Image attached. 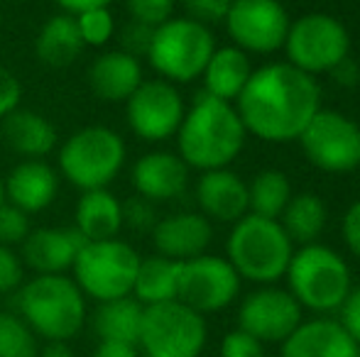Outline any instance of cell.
<instances>
[{"instance_id": "obj_44", "label": "cell", "mask_w": 360, "mask_h": 357, "mask_svg": "<svg viewBox=\"0 0 360 357\" xmlns=\"http://www.w3.org/2000/svg\"><path fill=\"white\" fill-rule=\"evenodd\" d=\"M94 357H138V345L113 343V340H101L94 350Z\"/></svg>"}, {"instance_id": "obj_35", "label": "cell", "mask_w": 360, "mask_h": 357, "mask_svg": "<svg viewBox=\"0 0 360 357\" xmlns=\"http://www.w3.org/2000/svg\"><path fill=\"white\" fill-rule=\"evenodd\" d=\"M231 3L233 0H181L186 18L206 25V27L214 22H223L228 10H231Z\"/></svg>"}, {"instance_id": "obj_41", "label": "cell", "mask_w": 360, "mask_h": 357, "mask_svg": "<svg viewBox=\"0 0 360 357\" xmlns=\"http://www.w3.org/2000/svg\"><path fill=\"white\" fill-rule=\"evenodd\" d=\"M341 321L338 323L346 328V333L351 335L360 348V286L351 289V294L346 296V301L341 304Z\"/></svg>"}, {"instance_id": "obj_18", "label": "cell", "mask_w": 360, "mask_h": 357, "mask_svg": "<svg viewBox=\"0 0 360 357\" xmlns=\"http://www.w3.org/2000/svg\"><path fill=\"white\" fill-rule=\"evenodd\" d=\"M130 181L138 196L152 201H172L184 194L189 184V167L174 152H147L133 164Z\"/></svg>"}, {"instance_id": "obj_25", "label": "cell", "mask_w": 360, "mask_h": 357, "mask_svg": "<svg viewBox=\"0 0 360 357\" xmlns=\"http://www.w3.org/2000/svg\"><path fill=\"white\" fill-rule=\"evenodd\" d=\"M250 76L252 64L248 59V54L238 47H216L204 74H201L206 93L218 100H226V103H233L240 95V90L245 88Z\"/></svg>"}, {"instance_id": "obj_4", "label": "cell", "mask_w": 360, "mask_h": 357, "mask_svg": "<svg viewBox=\"0 0 360 357\" xmlns=\"http://www.w3.org/2000/svg\"><path fill=\"white\" fill-rule=\"evenodd\" d=\"M226 252V260L233 264L240 279L255 281V284H272L287 274L294 255V243L289 240L280 220L245 213L233 225Z\"/></svg>"}, {"instance_id": "obj_12", "label": "cell", "mask_w": 360, "mask_h": 357, "mask_svg": "<svg viewBox=\"0 0 360 357\" xmlns=\"http://www.w3.org/2000/svg\"><path fill=\"white\" fill-rule=\"evenodd\" d=\"M223 22L233 47L245 54H272L285 47L292 20L280 0H233Z\"/></svg>"}, {"instance_id": "obj_27", "label": "cell", "mask_w": 360, "mask_h": 357, "mask_svg": "<svg viewBox=\"0 0 360 357\" xmlns=\"http://www.w3.org/2000/svg\"><path fill=\"white\" fill-rule=\"evenodd\" d=\"M34 52H37L39 62L47 67L62 69L74 64L79 54L84 52V42H81L74 15L59 13L49 18L34 39Z\"/></svg>"}, {"instance_id": "obj_28", "label": "cell", "mask_w": 360, "mask_h": 357, "mask_svg": "<svg viewBox=\"0 0 360 357\" xmlns=\"http://www.w3.org/2000/svg\"><path fill=\"white\" fill-rule=\"evenodd\" d=\"M179 271L181 262L162 257V255H152V257L140 260V267L133 284V299H138L143 306L176 301V294H179Z\"/></svg>"}, {"instance_id": "obj_16", "label": "cell", "mask_w": 360, "mask_h": 357, "mask_svg": "<svg viewBox=\"0 0 360 357\" xmlns=\"http://www.w3.org/2000/svg\"><path fill=\"white\" fill-rule=\"evenodd\" d=\"M214 238L211 220L201 213H174L157 220L152 228V243L157 255L174 262H186L206 255Z\"/></svg>"}, {"instance_id": "obj_24", "label": "cell", "mask_w": 360, "mask_h": 357, "mask_svg": "<svg viewBox=\"0 0 360 357\" xmlns=\"http://www.w3.org/2000/svg\"><path fill=\"white\" fill-rule=\"evenodd\" d=\"M74 228L84 235L86 243L118 238L123 228V203L108 189L81 191L76 201Z\"/></svg>"}, {"instance_id": "obj_34", "label": "cell", "mask_w": 360, "mask_h": 357, "mask_svg": "<svg viewBox=\"0 0 360 357\" xmlns=\"http://www.w3.org/2000/svg\"><path fill=\"white\" fill-rule=\"evenodd\" d=\"M30 230H32L30 228V215L5 201L0 206V245H8V248L22 245Z\"/></svg>"}, {"instance_id": "obj_21", "label": "cell", "mask_w": 360, "mask_h": 357, "mask_svg": "<svg viewBox=\"0 0 360 357\" xmlns=\"http://www.w3.org/2000/svg\"><path fill=\"white\" fill-rule=\"evenodd\" d=\"M280 357H358V343L338 321H302L282 343Z\"/></svg>"}, {"instance_id": "obj_40", "label": "cell", "mask_w": 360, "mask_h": 357, "mask_svg": "<svg viewBox=\"0 0 360 357\" xmlns=\"http://www.w3.org/2000/svg\"><path fill=\"white\" fill-rule=\"evenodd\" d=\"M152 32H155V27H147V25H140V22H130L128 27L123 29V34H120L123 52L133 54L135 59L147 57V49H150V42H152Z\"/></svg>"}, {"instance_id": "obj_26", "label": "cell", "mask_w": 360, "mask_h": 357, "mask_svg": "<svg viewBox=\"0 0 360 357\" xmlns=\"http://www.w3.org/2000/svg\"><path fill=\"white\" fill-rule=\"evenodd\" d=\"M143 314L145 306L133 296L123 299L101 301L98 309L91 316V325L98 340H113V343H140V330H143Z\"/></svg>"}, {"instance_id": "obj_47", "label": "cell", "mask_w": 360, "mask_h": 357, "mask_svg": "<svg viewBox=\"0 0 360 357\" xmlns=\"http://www.w3.org/2000/svg\"><path fill=\"white\" fill-rule=\"evenodd\" d=\"M5 203V184H3V177H0V206Z\"/></svg>"}, {"instance_id": "obj_32", "label": "cell", "mask_w": 360, "mask_h": 357, "mask_svg": "<svg viewBox=\"0 0 360 357\" xmlns=\"http://www.w3.org/2000/svg\"><path fill=\"white\" fill-rule=\"evenodd\" d=\"M84 47H105L115 37V20L110 8H91L74 15Z\"/></svg>"}, {"instance_id": "obj_7", "label": "cell", "mask_w": 360, "mask_h": 357, "mask_svg": "<svg viewBox=\"0 0 360 357\" xmlns=\"http://www.w3.org/2000/svg\"><path fill=\"white\" fill-rule=\"evenodd\" d=\"M125 164V142L103 125L81 128L59 149V172L79 191L108 189Z\"/></svg>"}, {"instance_id": "obj_9", "label": "cell", "mask_w": 360, "mask_h": 357, "mask_svg": "<svg viewBox=\"0 0 360 357\" xmlns=\"http://www.w3.org/2000/svg\"><path fill=\"white\" fill-rule=\"evenodd\" d=\"M285 52L287 64L299 72L309 76L328 74L351 54V34L346 25L333 15L309 13L289 25Z\"/></svg>"}, {"instance_id": "obj_3", "label": "cell", "mask_w": 360, "mask_h": 357, "mask_svg": "<svg viewBox=\"0 0 360 357\" xmlns=\"http://www.w3.org/2000/svg\"><path fill=\"white\" fill-rule=\"evenodd\" d=\"M18 316L44 340H72L86 323V296L67 274H37L20 286Z\"/></svg>"}, {"instance_id": "obj_15", "label": "cell", "mask_w": 360, "mask_h": 357, "mask_svg": "<svg viewBox=\"0 0 360 357\" xmlns=\"http://www.w3.org/2000/svg\"><path fill=\"white\" fill-rule=\"evenodd\" d=\"M302 306L287 289L262 286L243 299L238 309V328L265 343H285L302 325Z\"/></svg>"}, {"instance_id": "obj_8", "label": "cell", "mask_w": 360, "mask_h": 357, "mask_svg": "<svg viewBox=\"0 0 360 357\" xmlns=\"http://www.w3.org/2000/svg\"><path fill=\"white\" fill-rule=\"evenodd\" d=\"M140 260L143 257L135 252L133 245L120 238L86 243L76 255L72 279L81 289V294L96 299L98 304L133 296Z\"/></svg>"}, {"instance_id": "obj_20", "label": "cell", "mask_w": 360, "mask_h": 357, "mask_svg": "<svg viewBox=\"0 0 360 357\" xmlns=\"http://www.w3.org/2000/svg\"><path fill=\"white\" fill-rule=\"evenodd\" d=\"M194 194L201 215L209 220L238 223L248 213V184L228 167L201 172Z\"/></svg>"}, {"instance_id": "obj_29", "label": "cell", "mask_w": 360, "mask_h": 357, "mask_svg": "<svg viewBox=\"0 0 360 357\" xmlns=\"http://www.w3.org/2000/svg\"><path fill=\"white\" fill-rule=\"evenodd\" d=\"M328 218V208L316 194H297L289 198L287 208L280 215V225L285 228L292 243L311 245L323 233Z\"/></svg>"}, {"instance_id": "obj_23", "label": "cell", "mask_w": 360, "mask_h": 357, "mask_svg": "<svg viewBox=\"0 0 360 357\" xmlns=\"http://www.w3.org/2000/svg\"><path fill=\"white\" fill-rule=\"evenodd\" d=\"M3 142L22 159H44L57 149V128L44 115L30 108H18L3 118L0 125Z\"/></svg>"}, {"instance_id": "obj_37", "label": "cell", "mask_w": 360, "mask_h": 357, "mask_svg": "<svg viewBox=\"0 0 360 357\" xmlns=\"http://www.w3.org/2000/svg\"><path fill=\"white\" fill-rule=\"evenodd\" d=\"M25 279V264L20 255L8 245H0V294L20 289Z\"/></svg>"}, {"instance_id": "obj_17", "label": "cell", "mask_w": 360, "mask_h": 357, "mask_svg": "<svg viewBox=\"0 0 360 357\" xmlns=\"http://www.w3.org/2000/svg\"><path fill=\"white\" fill-rule=\"evenodd\" d=\"M86 245L84 235L74 228L30 230L22 243V264L37 274H64L74 267L76 255Z\"/></svg>"}, {"instance_id": "obj_1", "label": "cell", "mask_w": 360, "mask_h": 357, "mask_svg": "<svg viewBox=\"0 0 360 357\" xmlns=\"http://www.w3.org/2000/svg\"><path fill=\"white\" fill-rule=\"evenodd\" d=\"M236 110L248 135L265 142H294L321 110L316 76L287 62L267 64L252 72L236 98Z\"/></svg>"}, {"instance_id": "obj_22", "label": "cell", "mask_w": 360, "mask_h": 357, "mask_svg": "<svg viewBox=\"0 0 360 357\" xmlns=\"http://www.w3.org/2000/svg\"><path fill=\"white\" fill-rule=\"evenodd\" d=\"M143 81L145 76L140 59H135L133 54L123 52V49L101 54L89 69L91 90L108 103H125Z\"/></svg>"}, {"instance_id": "obj_43", "label": "cell", "mask_w": 360, "mask_h": 357, "mask_svg": "<svg viewBox=\"0 0 360 357\" xmlns=\"http://www.w3.org/2000/svg\"><path fill=\"white\" fill-rule=\"evenodd\" d=\"M328 74H331L333 81L343 88H353L360 83V64L351 57V54H348L346 59H341V62H338Z\"/></svg>"}, {"instance_id": "obj_10", "label": "cell", "mask_w": 360, "mask_h": 357, "mask_svg": "<svg viewBox=\"0 0 360 357\" xmlns=\"http://www.w3.org/2000/svg\"><path fill=\"white\" fill-rule=\"evenodd\" d=\"M206 345V321L181 301L145 306L140 343L147 357H199Z\"/></svg>"}, {"instance_id": "obj_33", "label": "cell", "mask_w": 360, "mask_h": 357, "mask_svg": "<svg viewBox=\"0 0 360 357\" xmlns=\"http://www.w3.org/2000/svg\"><path fill=\"white\" fill-rule=\"evenodd\" d=\"M176 0H125L133 22L147 25V27H160L169 18H174Z\"/></svg>"}, {"instance_id": "obj_5", "label": "cell", "mask_w": 360, "mask_h": 357, "mask_svg": "<svg viewBox=\"0 0 360 357\" xmlns=\"http://www.w3.org/2000/svg\"><path fill=\"white\" fill-rule=\"evenodd\" d=\"M289 294L314 314L338 311L351 294V269L336 250L326 245H302L287 267Z\"/></svg>"}, {"instance_id": "obj_11", "label": "cell", "mask_w": 360, "mask_h": 357, "mask_svg": "<svg viewBox=\"0 0 360 357\" xmlns=\"http://www.w3.org/2000/svg\"><path fill=\"white\" fill-rule=\"evenodd\" d=\"M299 144L309 162L326 174H348L360 167V125L338 110H319Z\"/></svg>"}, {"instance_id": "obj_6", "label": "cell", "mask_w": 360, "mask_h": 357, "mask_svg": "<svg viewBox=\"0 0 360 357\" xmlns=\"http://www.w3.org/2000/svg\"><path fill=\"white\" fill-rule=\"evenodd\" d=\"M216 39L211 29L189 18H169L155 27L147 49L152 69L169 83H189L204 74Z\"/></svg>"}, {"instance_id": "obj_36", "label": "cell", "mask_w": 360, "mask_h": 357, "mask_svg": "<svg viewBox=\"0 0 360 357\" xmlns=\"http://www.w3.org/2000/svg\"><path fill=\"white\" fill-rule=\"evenodd\" d=\"M218 357H265V345L238 328L221 340Z\"/></svg>"}, {"instance_id": "obj_30", "label": "cell", "mask_w": 360, "mask_h": 357, "mask_svg": "<svg viewBox=\"0 0 360 357\" xmlns=\"http://www.w3.org/2000/svg\"><path fill=\"white\" fill-rule=\"evenodd\" d=\"M292 198V184L280 169H265L248 186V210L260 218L280 220Z\"/></svg>"}, {"instance_id": "obj_48", "label": "cell", "mask_w": 360, "mask_h": 357, "mask_svg": "<svg viewBox=\"0 0 360 357\" xmlns=\"http://www.w3.org/2000/svg\"><path fill=\"white\" fill-rule=\"evenodd\" d=\"M358 357H360V348H358Z\"/></svg>"}, {"instance_id": "obj_46", "label": "cell", "mask_w": 360, "mask_h": 357, "mask_svg": "<svg viewBox=\"0 0 360 357\" xmlns=\"http://www.w3.org/2000/svg\"><path fill=\"white\" fill-rule=\"evenodd\" d=\"M39 357H72V350H69V345L62 343V340H52V343L44 345Z\"/></svg>"}, {"instance_id": "obj_31", "label": "cell", "mask_w": 360, "mask_h": 357, "mask_svg": "<svg viewBox=\"0 0 360 357\" xmlns=\"http://www.w3.org/2000/svg\"><path fill=\"white\" fill-rule=\"evenodd\" d=\"M0 357H39L34 330L13 311H0Z\"/></svg>"}, {"instance_id": "obj_42", "label": "cell", "mask_w": 360, "mask_h": 357, "mask_svg": "<svg viewBox=\"0 0 360 357\" xmlns=\"http://www.w3.org/2000/svg\"><path fill=\"white\" fill-rule=\"evenodd\" d=\"M343 240L348 250L360 260V201H356L343 215Z\"/></svg>"}, {"instance_id": "obj_38", "label": "cell", "mask_w": 360, "mask_h": 357, "mask_svg": "<svg viewBox=\"0 0 360 357\" xmlns=\"http://www.w3.org/2000/svg\"><path fill=\"white\" fill-rule=\"evenodd\" d=\"M155 208H152V201L143 198V196H135L128 203H123V225H130L135 230H150L155 228Z\"/></svg>"}, {"instance_id": "obj_19", "label": "cell", "mask_w": 360, "mask_h": 357, "mask_svg": "<svg viewBox=\"0 0 360 357\" xmlns=\"http://www.w3.org/2000/svg\"><path fill=\"white\" fill-rule=\"evenodd\" d=\"M3 184L5 201L27 215L49 208L59 194V174L44 159H22Z\"/></svg>"}, {"instance_id": "obj_13", "label": "cell", "mask_w": 360, "mask_h": 357, "mask_svg": "<svg viewBox=\"0 0 360 357\" xmlns=\"http://www.w3.org/2000/svg\"><path fill=\"white\" fill-rule=\"evenodd\" d=\"M184 113V98L174 83L165 79L143 81L140 88L125 100V118L130 130L145 142H165L174 137Z\"/></svg>"}, {"instance_id": "obj_14", "label": "cell", "mask_w": 360, "mask_h": 357, "mask_svg": "<svg viewBox=\"0 0 360 357\" xmlns=\"http://www.w3.org/2000/svg\"><path fill=\"white\" fill-rule=\"evenodd\" d=\"M240 291V276L226 257L199 255L181 262L176 301L196 314H216L231 306Z\"/></svg>"}, {"instance_id": "obj_39", "label": "cell", "mask_w": 360, "mask_h": 357, "mask_svg": "<svg viewBox=\"0 0 360 357\" xmlns=\"http://www.w3.org/2000/svg\"><path fill=\"white\" fill-rule=\"evenodd\" d=\"M20 100H22V83L18 81V76L10 69L0 64V120L13 110H18Z\"/></svg>"}, {"instance_id": "obj_45", "label": "cell", "mask_w": 360, "mask_h": 357, "mask_svg": "<svg viewBox=\"0 0 360 357\" xmlns=\"http://www.w3.org/2000/svg\"><path fill=\"white\" fill-rule=\"evenodd\" d=\"M54 3L62 8V13L79 15V13H84V10H91V8H110L113 0H54Z\"/></svg>"}, {"instance_id": "obj_2", "label": "cell", "mask_w": 360, "mask_h": 357, "mask_svg": "<svg viewBox=\"0 0 360 357\" xmlns=\"http://www.w3.org/2000/svg\"><path fill=\"white\" fill-rule=\"evenodd\" d=\"M245 135L236 105L201 90L176 130V154L189 169H226L240 154Z\"/></svg>"}]
</instances>
